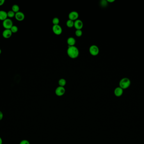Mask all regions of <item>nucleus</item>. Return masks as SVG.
<instances>
[{
    "instance_id": "obj_10",
    "label": "nucleus",
    "mask_w": 144,
    "mask_h": 144,
    "mask_svg": "<svg viewBox=\"0 0 144 144\" xmlns=\"http://www.w3.org/2000/svg\"><path fill=\"white\" fill-rule=\"evenodd\" d=\"M12 34L10 29H5L4 30L2 33V36L5 39H9L11 37Z\"/></svg>"
},
{
    "instance_id": "obj_13",
    "label": "nucleus",
    "mask_w": 144,
    "mask_h": 144,
    "mask_svg": "<svg viewBox=\"0 0 144 144\" xmlns=\"http://www.w3.org/2000/svg\"><path fill=\"white\" fill-rule=\"evenodd\" d=\"M67 43L69 46H74L76 43V40L74 38L70 37L68 38Z\"/></svg>"
},
{
    "instance_id": "obj_22",
    "label": "nucleus",
    "mask_w": 144,
    "mask_h": 144,
    "mask_svg": "<svg viewBox=\"0 0 144 144\" xmlns=\"http://www.w3.org/2000/svg\"><path fill=\"white\" fill-rule=\"evenodd\" d=\"M3 117H4L3 113L2 112L0 111V121L2 120V119L3 118Z\"/></svg>"
},
{
    "instance_id": "obj_23",
    "label": "nucleus",
    "mask_w": 144,
    "mask_h": 144,
    "mask_svg": "<svg viewBox=\"0 0 144 144\" xmlns=\"http://www.w3.org/2000/svg\"><path fill=\"white\" fill-rule=\"evenodd\" d=\"M102 4L103 6H106L107 4V1H102Z\"/></svg>"
},
{
    "instance_id": "obj_14",
    "label": "nucleus",
    "mask_w": 144,
    "mask_h": 144,
    "mask_svg": "<svg viewBox=\"0 0 144 144\" xmlns=\"http://www.w3.org/2000/svg\"><path fill=\"white\" fill-rule=\"evenodd\" d=\"M11 10L13 11H14L15 13H16L20 11H20V7H19L18 5L14 4V5H13L12 6Z\"/></svg>"
},
{
    "instance_id": "obj_11",
    "label": "nucleus",
    "mask_w": 144,
    "mask_h": 144,
    "mask_svg": "<svg viewBox=\"0 0 144 144\" xmlns=\"http://www.w3.org/2000/svg\"><path fill=\"white\" fill-rule=\"evenodd\" d=\"M123 89L120 87H117L114 90V94L117 97H120L123 94Z\"/></svg>"
},
{
    "instance_id": "obj_12",
    "label": "nucleus",
    "mask_w": 144,
    "mask_h": 144,
    "mask_svg": "<svg viewBox=\"0 0 144 144\" xmlns=\"http://www.w3.org/2000/svg\"><path fill=\"white\" fill-rule=\"evenodd\" d=\"M7 18V12L4 10H0V20L4 21Z\"/></svg>"
},
{
    "instance_id": "obj_2",
    "label": "nucleus",
    "mask_w": 144,
    "mask_h": 144,
    "mask_svg": "<svg viewBox=\"0 0 144 144\" xmlns=\"http://www.w3.org/2000/svg\"><path fill=\"white\" fill-rule=\"evenodd\" d=\"M130 80L128 78H123L120 80L119 82V87L123 89H127L131 84Z\"/></svg>"
},
{
    "instance_id": "obj_5",
    "label": "nucleus",
    "mask_w": 144,
    "mask_h": 144,
    "mask_svg": "<svg viewBox=\"0 0 144 144\" xmlns=\"http://www.w3.org/2000/svg\"><path fill=\"white\" fill-rule=\"evenodd\" d=\"M52 31L55 34L57 35H60L62 32V29L59 25H54L52 27Z\"/></svg>"
},
{
    "instance_id": "obj_9",
    "label": "nucleus",
    "mask_w": 144,
    "mask_h": 144,
    "mask_svg": "<svg viewBox=\"0 0 144 144\" xmlns=\"http://www.w3.org/2000/svg\"><path fill=\"white\" fill-rule=\"evenodd\" d=\"M15 18L17 21H22L25 19V15L23 13L19 11L15 13Z\"/></svg>"
},
{
    "instance_id": "obj_7",
    "label": "nucleus",
    "mask_w": 144,
    "mask_h": 144,
    "mask_svg": "<svg viewBox=\"0 0 144 144\" xmlns=\"http://www.w3.org/2000/svg\"><path fill=\"white\" fill-rule=\"evenodd\" d=\"M79 17V15L77 11H73L70 13L68 15L69 20L74 21V20H78V18Z\"/></svg>"
},
{
    "instance_id": "obj_3",
    "label": "nucleus",
    "mask_w": 144,
    "mask_h": 144,
    "mask_svg": "<svg viewBox=\"0 0 144 144\" xmlns=\"http://www.w3.org/2000/svg\"><path fill=\"white\" fill-rule=\"evenodd\" d=\"M13 25L12 21L9 18H7L3 22V26L5 29H10Z\"/></svg>"
},
{
    "instance_id": "obj_15",
    "label": "nucleus",
    "mask_w": 144,
    "mask_h": 144,
    "mask_svg": "<svg viewBox=\"0 0 144 144\" xmlns=\"http://www.w3.org/2000/svg\"><path fill=\"white\" fill-rule=\"evenodd\" d=\"M58 83L59 86L64 87V86L66 84V81L64 79H61L58 81Z\"/></svg>"
},
{
    "instance_id": "obj_6",
    "label": "nucleus",
    "mask_w": 144,
    "mask_h": 144,
    "mask_svg": "<svg viewBox=\"0 0 144 144\" xmlns=\"http://www.w3.org/2000/svg\"><path fill=\"white\" fill-rule=\"evenodd\" d=\"M65 93V88L61 86H59L55 90V94L58 96H61L64 95Z\"/></svg>"
},
{
    "instance_id": "obj_16",
    "label": "nucleus",
    "mask_w": 144,
    "mask_h": 144,
    "mask_svg": "<svg viewBox=\"0 0 144 144\" xmlns=\"http://www.w3.org/2000/svg\"><path fill=\"white\" fill-rule=\"evenodd\" d=\"M66 25L68 27L71 28L74 26V22L70 20H68V21H67Z\"/></svg>"
},
{
    "instance_id": "obj_26",
    "label": "nucleus",
    "mask_w": 144,
    "mask_h": 144,
    "mask_svg": "<svg viewBox=\"0 0 144 144\" xmlns=\"http://www.w3.org/2000/svg\"><path fill=\"white\" fill-rule=\"evenodd\" d=\"M3 143V140L2 138L0 137V144H2Z\"/></svg>"
},
{
    "instance_id": "obj_21",
    "label": "nucleus",
    "mask_w": 144,
    "mask_h": 144,
    "mask_svg": "<svg viewBox=\"0 0 144 144\" xmlns=\"http://www.w3.org/2000/svg\"><path fill=\"white\" fill-rule=\"evenodd\" d=\"M20 144H30V143L27 140L23 139L20 142Z\"/></svg>"
},
{
    "instance_id": "obj_27",
    "label": "nucleus",
    "mask_w": 144,
    "mask_h": 144,
    "mask_svg": "<svg viewBox=\"0 0 144 144\" xmlns=\"http://www.w3.org/2000/svg\"><path fill=\"white\" fill-rule=\"evenodd\" d=\"M1 52H2V51H1V49H0V55H1Z\"/></svg>"
},
{
    "instance_id": "obj_20",
    "label": "nucleus",
    "mask_w": 144,
    "mask_h": 144,
    "mask_svg": "<svg viewBox=\"0 0 144 144\" xmlns=\"http://www.w3.org/2000/svg\"><path fill=\"white\" fill-rule=\"evenodd\" d=\"M83 32L81 30H76L75 32V34L77 37H81L82 35Z\"/></svg>"
},
{
    "instance_id": "obj_1",
    "label": "nucleus",
    "mask_w": 144,
    "mask_h": 144,
    "mask_svg": "<svg viewBox=\"0 0 144 144\" xmlns=\"http://www.w3.org/2000/svg\"><path fill=\"white\" fill-rule=\"evenodd\" d=\"M67 54L71 59H75L78 57L79 54V50L75 46H68Z\"/></svg>"
},
{
    "instance_id": "obj_24",
    "label": "nucleus",
    "mask_w": 144,
    "mask_h": 144,
    "mask_svg": "<svg viewBox=\"0 0 144 144\" xmlns=\"http://www.w3.org/2000/svg\"><path fill=\"white\" fill-rule=\"evenodd\" d=\"M5 0H0V6L4 5L5 3Z\"/></svg>"
},
{
    "instance_id": "obj_4",
    "label": "nucleus",
    "mask_w": 144,
    "mask_h": 144,
    "mask_svg": "<svg viewBox=\"0 0 144 144\" xmlns=\"http://www.w3.org/2000/svg\"><path fill=\"white\" fill-rule=\"evenodd\" d=\"M89 52L90 54L93 56H97L98 55L100 52V50L98 47L95 45H93L89 48Z\"/></svg>"
},
{
    "instance_id": "obj_25",
    "label": "nucleus",
    "mask_w": 144,
    "mask_h": 144,
    "mask_svg": "<svg viewBox=\"0 0 144 144\" xmlns=\"http://www.w3.org/2000/svg\"><path fill=\"white\" fill-rule=\"evenodd\" d=\"M114 0H107V2L109 3H113L114 2Z\"/></svg>"
},
{
    "instance_id": "obj_17",
    "label": "nucleus",
    "mask_w": 144,
    "mask_h": 144,
    "mask_svg": "<svg viewBox=\"0 0 144 144\" xmlns=\"http://www.w3.org/2000/svg\"><path fill=\"white\" fill-rule=\"evenodd\" d=\"M15 13L14 12V11H13L12 10L9 11L7 12L8 18H12L14 17H15Z\"/></svg>"
},
{
    "instance_id": "obj_18",
    "label": "nucleus",
    "mask_w": 144,
    "mask_h": 144,
    "mask_svg": "<svg viewBox=\"0 0 144 144\" xmlns=\"http://www.w3.org/2000/svg\"><path fill=\"white\" fill-rule=\"evenodd\" d=\"M10 30L11 31V32L12 33H16L18 31V28L17 26L13 25L12 27H11V28L10 29Z\"/></svg>"
},
{
    "instance_id": "obj_8",
    "label": "nucleus",
    "mask_w": 144,
    "mask_h": 144,
    "mask_svg": "<svg viewBox=\"0 0 144 144\" xmlns=\"http://www.w3.org/2000/svg\"><path fill=\"white\" fill-rule=\"evenodd\" d=\"M83 22L80 20H77L74 22V27L76 30H81L83 27Z\"/></svg>"
},
{
    "instance_id": "obj_19",
    "label": "nucleus",
    "mask_w": 144,
    "mask_h": 144,
    "mask_svg": "<svg viewBox=\"0 0 144 144\" xmlns=\"http://www.w3.org/2000/svg\"><path fill=\"white\" fill-rule=\"evenodd\" d=\"M52 23L54 25H58L59 23V20L58 18H54L52 20Z\"/></svg>"
}]
</instances>
